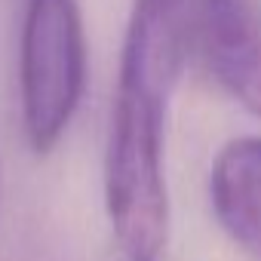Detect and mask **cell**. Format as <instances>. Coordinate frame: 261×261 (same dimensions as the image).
Returning <instances> with one entry per match:
<instances>
[{
  "instance_id": "6da1fadb",
  "label": "cell",
  "mask_w": 261,
  "mask_h": 261,
  "mask_svg": "<svg viewBox=\"0 0 261 261\" xmlns=\"http://www.w3.org/2000/svg\"><path fill=\"white\" fill-rule=\"evenodd\" d=\"M166 101L160 89L117 74L105 148V206L126 261H157L169 233Z\"/></svg>"
},
{
  "instance_id": "7a4b0ae2",
  "label": "cell",
  "mask_w": 261,
  "mask_h": 261,
  "mask_svg": "<svg viewBox=\"0 0 261 261\" xmlns=\"http://www.w3.org/2000/svg\"><path fill=\"white\" fill-rule=\"evenodd\" d=\"M86 31L80 0H28L19 40L22 126L34 154H49L80 108Z\"/></svg>"
},
{
  "instance_id": "3957f363",
  "label": "cell",
  "mask_w": 261,
  "mask_h": 261,
  "mask_svg": "<svg viewBox=\"0 0 261 261\" xmlns=\"http://www.w3.org/2000/svg\"><path fill=\"white\" fill-rule=\"evenodd\" d=\"M194 56L209 77L261 120V7L258 0H200Z\"/></svg>"
},
{
  "instance_id": "277c9868",
  "label": "cell",
  "mask_w": 261,
  "mask_h": 261,
  "mask_svg": "<svg viewBox=\"0 0 261 261\" xmlns=\"http://www.w3.org/2000/svg\"><path fill=\"white\" fill-rule=\"evenodd\" d=\"M200 0H133L120 49V71L172 95L194 53Z\"/></svg>"
},
{
  "instance_id": "5b68a950",
  "label": "cell",
  "mask_w": 261,
  "mask_h": 261,
  "mask_svg": "<svg viewBox=\"0 0 261 261\" xmlns=\"http://www.w3.org/2000/svg\"><path fill=\"white\" fill-rule=\"evenodd\" d=\"M209 200L221 230L261 255V136L230 139L209 172Z\"/></svg>"
}]
</instances>
